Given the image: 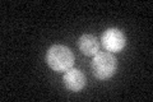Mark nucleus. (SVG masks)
<instances>
[{"instance_id":"obj_5","label":"nucleus","mask_w":153,"mask_h":102,"mask_svg":"<svg viewBox=\"0 0 153 102\" xmlns=\"http://www.w3.org/2000/svg\"><path fill=\"white\" fill-rule=\"evenodd\" d=\"M78 48L85 56H94L100 50V42L93 35H83L78 40Z\"/></svg>"},{"instance_id":"obj_3","label":"nucleus","mask_w":153,"mask_h":102,"mask_svg":"<svg viewBox=\"0 0 153 102\" xmlns=\"http://www.w3.org/2000/svg\"><path fill=\"white\" fill-rule=\"evenodd\" d=\"M101 43L108 52H120L126 46V37L117 28H107L101 36Z\"/></svg>"},{"instance_id":"obj_2","label":"nucleus","mask_w":153,"mask_h":102,"mask_svg":"<svg viewBox=\"0 0 153 102\" xmlns=\"http://www.w3.org/2000/svg\"><path fill=\"white\" fill-rule=\"evenodd\" d=\"M92 73L100 80L108 79L117 70V60L111 52L102 51L97 52L92 60Z\"/></svg>"},{"instance_id":"obj_4","label":"nucleus","mask_w":153,"mask_h":102,"mask_svg":"<svg viewBox=\"0 0 153 102\" xmlns=\"http://www.w3.org/2000/svg\"><path fill=\"white\" fill-rule=\"evenodd\" d=\"M63 82L66 89L71 92H79L82 91L87 82H85V75L82 73V70L76 69V68H70L69 70H66L63 75Z\"/></svg>"},{"instance_id":"obj_1","label":"nucleus","mask_w":153,"mask_h":102,"mask_svg":"<svg viewBox=\"0 0 153 102\" xmlns=\"http://www.w3.org/2000/svg\"><path fill=\"white\" fill-rule=\"evenodd\" d=\"M46 63L55 71H66L74 64V54L65 45H52L46 52Z\"/></svg>"}]
</instances>
